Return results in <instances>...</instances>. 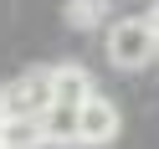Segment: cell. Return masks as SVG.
<instances>
[{"label":"cell","instance_id":"obj_1","mask_svg":"<svg viewBox=\"0 0 159 149\" xmlns=\"http://www.w3.org/2000/svg\"><path fill=\"white\" fill-rule=\"evenodd\" d=\"M103 46H108V62L123 67V72H144V67L159 57V36H154V26H149L144 16H123V21H113Z\"/></svg>","mask_w":159,"mask_h":149},{"label":"cell","instance_id":"obj_8","mask_svg":"<svg viewBox=\"0 0 159 149\" xmlns=\"http://www.w3.org/2000/svg\"><path fill=\"white\" fill-rule=\"evenodd\" d=\"M144 21L154 26V36H159V0H154V5H149V16H144Z\"/></svg>","mask_w":159,"mask_h":149},{"label":"cell","instance_id":"obj_9","mask_svg":"<svg viewBox=\"0 0 159 149\" xmlns=\"http://www.w3.org/2000/svg\"><path fill=\"white\" fill-rule=\"evenodd\" d=\"M0 128H5V118H0Z\"/></svg>","mask_w":159,"mask_h":149},{"label":"cell","instance_id":"obj_6","mask_svg":"<svg viewBox=\"0 0 159 149\" xmlns=\"http://www.w3.org/2000/svg\"><path fill=\"white\" fill-rule=\"evenodd\" d=\"M46 134H41V118H5L0 128V149H41Z\"/></svg>","mask_w":159,"mask_h":149},{"label":"cell","instance_id":"obj_3","mask_svg":"<svg viewBox=\"0 0 159 149\" xmlns=\"http://www.w3.org/2000/svg\"><path fill=\"white\" fill-rule=\"evenodd\" d=\"M118 128H123V118H118V108L108 103L103 93H93L82 108H77V144L103 149V144H113V139H118Z\"/></svg>","mask_w":159,"mask_h":149},{"label":"cell","instance_id":"obj_4","mask_svg":"<svg viewBox=\"0 0 159 149\" xmlns=\"http://www.w3.org/2000/svg\"><path fill=\"white\" fill-rule=\"evenodd\" d=\"M93 93H98V87H93V72H87L82 62H57V67H52V103L82 108Z\"/></svg>","mask_w":159,"mask_h":149},{"label":"cell","instance_id":"obj_2","mask_svg":"<svg viewBox=\"0 0 159 149\" xmlns=\"http://www.w3.org/2000/svg\"><path fill=\"white\" fill-rule=\"evenodd\" d=\"M52 108V67H26L0 87V118H41Z\"/></svg>","mask_w":159,"mask_h":149},{"label":"cell","instance_id":"obj_5","mask_svg":"<svg viewBox=\"0 0 159 149\" xmlns=\"http://www.w3.org/2000/svg\"><path fill=\"white\" fill-rule=\"evenodd\" d=\"M41 134H46V144H57V149L77 144V108H67V103H52V108L41 113Z\"/></svg>","mask_w":159,"mask_h":149},{"label":"cell","instance_id":"obj_7","mask_svg":"<svg viewBox=\"0 0 159 149\" xmlns=\"http://www.w3.org/2000/svg\"><path fill=\"white\" fill-rule=\"evenodd\" d=\"M108 5H113V0H67V21H72L77 31L108 26Z\"/></svg>","mask_w":159,"mask_h":149}]
</instances>
